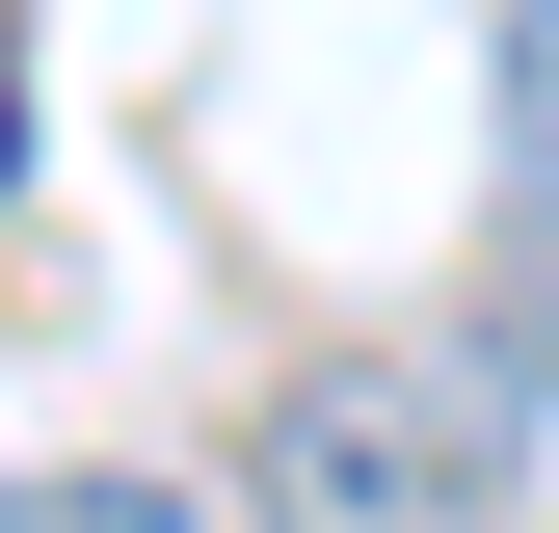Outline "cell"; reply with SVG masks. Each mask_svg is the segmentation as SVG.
<instances>
[{
    "label": "cell",
    "mask_w": 559,
    "mask_h": 533,
    "mask_svg": "<svg viewBox=\"0 0 559 533\" xmlns=\"http://www.w3.org/2000/svg\"><path fill=\"white\" fill-rule=\"evenodd\" d=\"M240 507H266V533H507V507H479V400H453V374H373V347L266 374Z\"/></svg>",
    "instance_id": "6da1fadb"
},
{
    "label": "cell",
    "mask_w": 559,
    "mask_h": 533,
    "mask_svg": "<svg viewBox=\"0 0 559 533\" xmlns=\"http://www.w3.org/2000/svg\"><path fill=\"white\" fill-rule=\"evenodd\" d=\"M0 533H214L187 481H0Z\"/></svg>",
    "instance_id": "7a4b0ae2"
},
{
    "label": "cell",
    "mask_w": 559,
    "mask_h": 533,
    "mask_svg": "<svg viewBox=\"0 0 559 533\" xmlns=\"http://www.w3.org/2000/svg\"><path fill=\"white\" fill-rule=\"evenodd\" d=\"M507 187L559 214V0H507Z\"/></svg>",
    "instance_id": "3957f363"
},
{
    "label": "cell",
    "mask_w": 559,
    "mask_h": 533,
    "mask_svg": "<svg viewBox=\"0 0 559 533\" xmlns=\"http://www.w3.org/2000/svg\"><path fill=\"white\" fill-rule=\"evenodd\" d=\"M0 161H27V107H0Z\"/></svg>",
    "instance_id": "277c9868"
}]
</instances>
